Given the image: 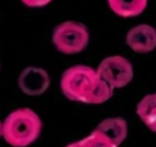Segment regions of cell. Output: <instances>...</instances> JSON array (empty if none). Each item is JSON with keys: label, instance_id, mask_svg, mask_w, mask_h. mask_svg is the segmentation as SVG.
<instances>
[{"label": "cell", "instance_id": "6da1fadb", "mask_svg": "<svg viewBox=\"0 0 156 147\" xmlns=\"http://www.w3.org/2000/svg\"><path fill=\"white\" fill-rule=\"evenodd\" d=\"M42 131V121L31 108L11 112L2 123V138L14 147H26L37 141Z\"/></svg>", "mask_w": 156, "mask_h": 147}, {"label": "cell", "instance_id": "7a4b0ae2", "mask_svg": "<svg viewBox=\"0 0 156 147\" xmlns=\"http://www.w3.org/2000/svg\"><path fill=\"white\" fill-rule=\"evenodd\" d=\"M98 78V74L93 68L83 65L74 66L63 73L60 82L61 90L71 101L86 103Z\"/></svg>", "mask_w": 156, "mask_h": 147}, {"label": "cell", "instance_id": "3957f363", "mask_svg": "<svg viewBox=\"0 0 156 147\" xmlns=\"http://www.w3.org/2000/svg\"><path fill=\"white\" fill-rule=\"evenodd\" d=\"M89 31L81 23L67 21L59 24L52 32V43L59 52L73 55L80 53L89 43Z\"/></svg>", "mask_w": 156, "mask_h": 147}, {"label": "cell", "instance_id": "277c9868", "mask_svg": "<svg viewBox=\"0 0 156 147\" xmlns=\"http://www.w3.org/2000/svg\"><path fill=\"white\" fill-rule=\"evenodd\" d=\"M98 76L113 89L125 87L134 77V68L125 57L115 55L103 59L96 69Z\"/></svg>", "mask_w": 156, "mask_h": 147}, {"label": "cell", "instance_id": "5b68a950", "mask_svg": "<svg viewBox=\"0 0 156 147\" xmlns=\"http://www.w3.org/2000/svg\"><path fill=\"white\" fill-rule=\"evenodd\" d=\"M50 77L42 68L28 67L18 76V87L28 96H40L48 89Z\"/></svg>", "mask_w": 156, "mask_h": 147}, {"label": "cell", "instance_id": "8992f818", "mask_svg": "<svg viewBox=\"0 0 156 147\" xmlns=\"http://www.w3.org/2000/svg\"><path fill=\"white\" fill-rule=\"evenodd\" d=\"M126 44L134 52L145 54L156 48V29L147 24H140L126 35Z\"/></svg>", "mask_w": 156, "mask_h": 147}, {"label": "cell", "instance_id": "52a82bcc", "mask_svg": "<svg viewBox=\"0 0 156 147\" xmlns=\"http://www.w3.org/2000/svg\"><path fill=\"white\" fill-rule=\"evenodd\" d=\"M95 130L106 136L115 147H119L127 136V123L120 117H110L101 121Z\"/></svg>", "mask_w": 156, "mask_h": 147}, {"label": "cell", "instance_id": "ba28073f", "mask_svg": "<svg viewBox=\"0 0 156 147\" xmlns=\"http://www.w3.org/2000/svg\"><path fill=\"white\" fill-rule=\"evenodd\" d=\"M112 12L121 17L140 15L147 6V0H108Z\"/></svg>", "mask_w": 156, "mask_h": 147}, {"label": "cell", "instance_id": "9c48e42d", "mask_svg": "<svg viewBox=\"0 0 156 147\" xmlns=\"http://www.w3.org/2000/svg\"><path fill=\"white\" fill-rule=\"evenodd\" d=\"M137 114L151 131L156 132V93H151L141 99L137 105Z\"/></svg>", "mask_w": 156, "mask_h": 147}, {"label": "cell", "instance_id": "30bf717a", "mask_svg": "<svg viewBox=\"0 0 156 147\" xmlns=\"http://www.w3.org/2000/svg\"><path fill=\"white\" fill-rule=\"evenodd\" d=\"M113 93V88L98 76L95 85L87 98V104H101L108 101Z\"/></svg>", "mask_w": 156, "mask_h": 147}, {"label": "cell", "instance_id": "8fae6325", "mask_svg": "<svg viewBox=\"0 0 156 147\" xmlns=\"http://www.w3.org/2000/svg\"><path fill=\"white\" fill-rule=\"evenodd\" d=\"M85 147H115L105 135L94 130L89 136L83 140Z\"/></svg>", "mask_w": 156, "mask_h": 147}, {"label": "cell", "instance_id": "7c38bea8", "mask_svg": "<svg viewBox=\"0 0 156 147\" xmlns=\"http://www.w3.org/2000/svg\"><path fill=\"white\" fill-rule=\"evenodd\" d=\"M23 3L30 8H41L48 5L51 0H22Z\"/></svg>", "mask_w": 156, "mask_h": 147}, {"label": "cell", "instance_id": "4fadbf2b", "mask_svg": "<svg viewBox=\"0 0 156 147\" xmlns=\"http://www.w3.org/2000/svg\"><path fill=\"white\" fill-rule=\"evenodd\" d=\"M66 147H85V144H83V140H81V141H78V142L72 143V144L67 145Z\"/></svg>", "mask_w": 156, "mask_h": 147}, {"label": "cell", "instance_id": "5bb4252c", "mask_svg": "<svg viewBox=\"0 0 156 147\" xmlns=\"http://www.w3.org/2000/svg\"><path fill=\"white\" fill-rule=\"evenodd\" d=\"M2 138V123L0 121V138Z\"/></svg>", "mask_w": 156, "mask_h": 147}]
</instances>
